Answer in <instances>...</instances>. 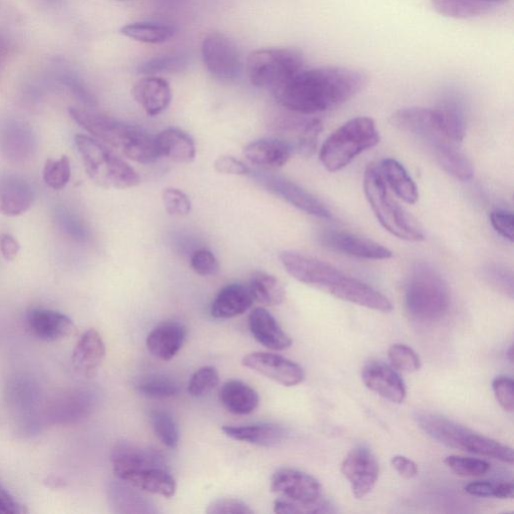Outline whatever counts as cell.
<instances>
[{
  "mask_svg": "<svg viewBox=\"0 0 514 514\" xmlns=\"http://www.w3.org/2000/svg\"><path fill=\"white\" fill-rule=\"evenodd\" d=\"M369 78L360 70L326 66L302 70L273 91L281 106L301 115L336 109L360 94Z\"/></svg>",
  "mask_w": 514,
  "mask_h": 514,
  "instance_id": "cell-1",
  "label": "cell"
},
{
  "mask_svg": "<svg viewBox=\"0 0 514 514\" xmlns=\"http://www.w3.org/2000/svg\"><path fill=\"white\" fill-rule=\"evenodd\" d=\"M280 259L288 274L300 283L370 310L381 313L393 310L392 303L382 293L315 257L284 251Z\"/></svg>",
  "mask_w": 514,
  "mask_h": 514,
  "instance_id": "cell-2",
  "label": "cell"
},
{
  "mask_svg": "<svg viewBox=\"0 0 514 514\" xmlns=\"http://www.w3.org/2000/svg\"><path fill=\"white\" fill-rule=\"evenodd\" d=\"M390 122L426 146L438 164L460 149L466 134L464 111L454 101L432 109H401L392 115Z\"/></svg>",
  "mask_w": 514,
  "mask_h": 514,
  "instance_id": "cell-3",
  "label": "cell"
},
{
  "mask_svg": "<svg viewBox=\"0 0 514 514\" xmlns=\"http://www.w3.org/2000/svg\"><path fill=\"white\" fill-rule=\"evenodd\" d=\"M71 118L93 138L110 146L132 161L152 164L159 160L156 136L145 128L86 109L70 108Z\"/></svg>",
  "mask_w": 514,
  "mask_h": 514,
  "instance_id": "cell-4",
  "label": "cell"
},
{
  "mask_svg": "<svg viewBox=\"0 0 514 514\" xmlns=\"http://www.w3.org/2000/svg\"><path fill=\"white\" fill-rule=\"evenodd\" d=\"M116 477L135 488L151 494L171 498L177 484L163 456L150 448L131 443H120L112 454Z\"/></svg>",
  "mask_w": 514,
  "mask_h": 514,
  "instance_id": "cell-5",
  "label": "cell"
},
{
  "mask_svg": "<svg viewBox=\"0 0 514 514\" xmlns=\"http://www.w3.org/2000/svg\"><path fill=\"white\" fill-rule=\"evenodd\" d=\"M414 419L424 433L445 446L504 463L514 462L511 447L476 433L451 419L427 411L416 412Z\"/></svg>",
  "mask_w": 514,
  "mask_h": 514,
  "instance_id": "cell-6",
  "label": "cell"
},
{
  "mask_svg": "<svg viewBox=\"0 0 514 514\" xmlns=\"http://www.w3.org/2000/svg\"><path fill=\"white\" fill-rule=\"evenodd\" d=\"M405 307L410 317L428 323L441 320L450 307L449 288L430 265H417L405 290Z\"/></svg>",
  "mask_w": 514,
  "mask_h": 514,
  "instance_id": "cell-7",
  "label": "cell"
},
{
  "mask_svg": "<svg viewBox=\"0 0 514 514\" xmlns=\"http://www.w3.org/2000/svg\"><path fill=\"white\" fill-rule=\"evenodd\" d=\"M364 191L374 214L387 231L407 241L425 239L419 223L390 194L379 165H368L364 175Z\"/></svg>",
  "mask_w": 514,
  "mask_h": 514,
  "instance_id": "cell-8",
  "label": "cell"
},
{
  "mask_svg": "<svg viewBox=\"0 0 514 514\" xmlns=\"http://www.w3.org/2000/svg\"><path fill=\"white\" fill-rule=\"evenodd\" d=\"M76 147L90 179L105 189H127L137 186L140 176L127 162L97 139L79 134Z\"/></svg>",
  "mask_w": 514,
  "mask_h": 514,
  "instance_id": "cell-9",
  "label": "cell"
},
{
  "mask_svg": "<svg viewBox=\"0 0 514 514\" xmlns=\"http://www.w3.org/2000/svg\"><path fill=\"white\" fill-rule=\"evenodd\" d=\"M271 488L281 496L275 512L281 514L332 512L322 500V486L312 475L293 468L279 469L272 477Z\"/></svg>",
  "mask_w": 514,
  "mask_h": 514,
  "instance_id": "cell-10",
  "label": "cell"
},
{
  "mask_svg": "<svg viewBox=\"0 0 514 514\" xmlns=\"http://www.w3.org/2000/svg\"><path fill=\"white\" fill-rule=\"evenodd\" d=\"M379 142L380 134L373 119L354 118L326 140L321 149L320 160L328 171L337 172Z\"/></svg>",
  "mask_w": 514,
  "mask_h": 514,
  "instance_id": "cell-11",
  "label": "cell"
},
{
  "mask_svg": "<svg viewBox=\"0 0 514 514\" xmlns=\"http://www.w3.org/2000/svg\"><path fill=\"white\" fill-rule=\"evenodd\" d=\"M304 55L297 49H264L251 52L246 60L250 83L272 92L304 68Z\"/></svg>",
  "mask_w": 514,
  "mask_h": 514,
  "instance_id": "cell-12",
  "label": "cell"
},
{
  "mask_svg": "<svg viewBox=\"0 0 514 514\" xmlns=\"http://www.w3.org/2000/svg\"><path fill=\"white\" fill-rule=\"evenodd\" d=\"M251 177L271 193L299 210L321 219H331V210L316 196L297 183L269 172L254 171Z\"/></svg>",
  "mask_w": 514,
  "mask_h": 514,
  "instance_id": "cell-13",
  "label": "cell"
},
{
  "mask_svg": "<svg viewBox=\"0 0 514 514\" xmlns=\"http://www.w3.org/2000/svg\"><path fill=\"white\" fill-rule=\"evenodd\" d=\"M203 63L207 71L218 80L231 81L241 72V59L237 47L226 36L218 33L208 35L201 48Z\"/></svg>",
  "mask_w": 514,
  "mask_h": 514,
  "instance_id": "cell-14",
  "label": "cell"
},
{
  "mask_svg": "<svg viewBox=\"0 0 514 514\" xmlns=\"http://www.w3.org/2000/svg\"><path fill=\"white\" fill-rule=\"evenodd\" d=\"M341 471L349 481L353 494L361 499L375 487L379 477V463L366 446H358L344 459Z\"/></svg>",
  "mask_w": 514,
  "mask_h": 514,
  "instance_id": "cell-15",
  "label": "cell"
},
{
  "mask_svg": "<svg viewBox=\"0 0 514 514\" xmlns=\"http://www.w3.org/2000/svg\"><path fill=\"white\" fill-rule=\"evenodd\" d=\"M242 365L286 387L297 386L305 380L300 365L277 354L251 353L243 358Z\"/></svg>",
  "mask_w": 514,
  "mask_h": 514,
  "instance_id": "cell-16",
  "label": "cell"
},
{
  "mask_svg": "<svg viewBox=\"0 0 514 514\" xmlns=\"http://www.w3.org/2000/svg\"><path fill=\"white\" fill-rule=\"evenodd\" d=\"M321 242L328 248L358 259L382 261L392 257V251L369 238L339 230H325Z\"/></svg>",
  "mask_w": 514,
  "mask_h": 514,
  "instance_id": "cell-17",
  "label": "cell"
},
{
  "mask_svg": "<svg viewBox=\"0 0 514 514\" xmlns=\"http://www.w3.org/2000/svg\"><path fill=\"white\" fill-rule=\"evenodd\" d=\"M280 139L291 147L293 154L312 156L323 131V123L318 119L285 118L278 125Z\"/></svg>",
  "mask_w": 514,
  "mask_h": 514,
  "instance_id": "cell-18",
  "label": "cell"
},
{
  "mask_svg": "<svg viewBox=\"0 0 514 514\" xmlns=\"http://www.w3.org/2000/svg\"><path fill=\"white\" fill-rule=\"evenodd\" d=\"M35 192L25 177L16 173H0V214L16 217L33 205Z\"/></svg>",
  "mask_w": 514,
  "mask_h": 514,
  "instance_id": "cell-19",
  "label": "cell"
},
{
  "mask_svg": "<svg viewBox=\"0 0 514 514\" xmlns=\"http://www.w3.org/2000/svg\"><path fill=\"white\" fill-rule=\"evenodd\" d=\"M362 379L367 388L392 403L400 404L406 399L405 383L392 366L370 362L362 371Z\"/></svg>",
  "mask_w": 514,
  "mask_h": 514,
  "instance_id": "cell-20",
  "label": "cell"
},
{
  "mask_svg": "<svg viewBox=\"0 0 514 514\" xmlns=\"http://www.w3.org/2000/svg\"><path fill=\"white\" fill-rule=\"evenodd\" d=\"M245 159L265 171L284 167L293 155L291 147L280 138L256 140L243 149Z\"/></svg>",
  "mask_w": 514,
  "mask_h": 514,
  "instance_id": "cell-21",
  "label": "cell"
},
{
  "mask_svg": "<svg viewBox=\"0 0 514 514\" xmlns=\"http://www.w3.org/2000/svg\"><path fill=\"white\" fill-rule=\"evenodd\" d=\"M248 325L252 337L270 350L284 351L293 344L291 337L273 315L263 308L254 309L250 313Z\"/></svg>",
  "mask_w": 514,
  "mask_h": 514,
  "instance_id": "cell-22",
  "label": "cell"
},
{
  "mask_svg": "<svg viewBox=\"0 0 514 514\" xmlns=\"http://www.w3.org/2000/svg\"><path fill=\"white\" fill-rule=\"evenodd\" d=\"M135 101L149 116H158L172 102V91L168 82L160 77L147 76L139 80L132 89Z\"/></svg>",
  "mask_w": 514,
  "mask_h": 514,
  "instance_id": "cell-23",
  "label": "cell"
},
{
  "mask_svg": "<svg viewBox=\"0 0 514 514\" xmlns=\"http://www.w3.org/2000/svg\"><path fill=\"white\" fill-rule=\"evenodd\" d=\"M186 338L187 330L182 324L165 322L148 335L146 345L155 358L169 361L182 349Z\"/></svg>",
  "mask_w": 514,
  "mask_h": 514,
  "instance_id": "cell-24",
  "label": "cell"
},
{
  "mask_svg": "<svg viewBox=\"0 0 514 514\" xmlns=\"http://www.w3.org/2000/svg\"><path fill=\"white\" fill-rule=\"evenodd\" d=\"M28 324L39 339L55 342L70 336L74 331L73 321L66 315L53 310L36 309L30 312Z\"/></svg>",
  "mask_w": 514,
  "mask_h": 514,
  "instance_id": "cell-25",
  "label": "cell"
},
{
  "mask_svg": "<svg viewBox=\"0 0 514 514\" xmlns=\"http://www.w3.org/2000/svg\"><path fill=\"white\" fill-rule=\"evenodd\" d=\"M223 433L236 441L262 447H275L282 444L288 437V431L277 424L263 423L246 426H224Z\"/></svg>",
  "mask_w": 514,
  "mask_h": 514,
  "instance_id": "cell-26",
  "label": "cell"
},
{
  "mask_svg": "<svg viewBox=\"0 0 514 514\" xmlns=\"http://www.w3.org/2000/svg\"><path fill=\"white\" fill-rule=\"evenodd\" d=\"M138 490L120 479L112 481L108 487V499L112 510L120 514L158 512L153 502Z\"/></svg>",
  "mask_w": 514,
  "mask_h": 514,
  "instance_id": "cell-27",
  "label": "cell"
},
{
  "mask_svg": "<svg viewBox=\"0 0 514 514\" xmlns=\"http://www.w3.org/2000/svg\"><path fill=\"white\" fill-rule=\"evenodd\" d=\"M248 287L231 284L224 287L211 305V316L215 319H231L246 313L253 305Z\"/></svg>",
  "mask_w": 514,
  "mask_h": 514,
  "instance_id": "cell-28",
  "label": "cell"
},
{
  "mask_svg": "<svg viewBox=\"0 0 514 514\" xmlns=\"http://www.w3.org/2000/svg\"><path fill=\"white\" fill-rule=\"evenodd\" d=\"M106 355L102 336L96 330L87 331L79 340L73 355L75 368L84 376L94 377Z\"/></svg>",
  "mask_w": 514,
  "mask_h": 514,
  "instance_id": "cell-29",
  "label": "cell"
},
{
  "mask_svg": "<svg viewBox=\"0 0 514 514\" xmlns=\"http://www.w3.org/2000/svg\"><path fill=\"white\" fill-rule=\"evenodd\" d=\"M160 157L179 163L189 164L195 160L196 146L193 138L186 132L169 128L156 136Z\"/></svg>",
  "mask_w": 514,
  "mask_h": 514,
  "instance_id": "cell-30",
  "label": "cell"
},
{
  "mask_svg": "<svg viewBox=\"0 0 514 514\" xmlns=\"http://www.w3.org/2000/svg\"><path fill=\"white\" fill-rule=\"evenodd\" d=\"M219 398L227 411L235 415H248L260 405L259 393L239 380L226 382L220 390Z\"/></svg>",
  "mask_w": 514,
  "mask_h": 514,
  "instance_id": "cell-31",
  "label": "cell"
},
{
  "mask_svg": "<svg viewBox=\"0 0 514 514\" xmlns=\"http://www.w3.org/2000/svg\"><path fill=\"white\" fill-rule=\"evenodd\" d=\"M387 186L408 204H415L419 199L418 188L405 167L395 159L388 158L379 165Z\"/></svg>",
  "mask_w": 514,
  "mask_h": 514,
  "instance_id": "cell-32",
  "label": "cell"
},
{
  "mask_svg": "<svg viewBox=\"0 0 514 514\" xmlns=\"http://www.w3.org/2000/svg\"><path fill=\"white\" fill-rule=\"evenodd\" d=\"M96 404V397L90 391H78L56 402L52 418L57 422L72 423L88 417Z\"/></svg>",
  "mask_w": 514,
  "mask_h": 514,
  "instance_id": "cell-33",
  "label": "cell"
},
{
  "mask_svg": "<svg viewBox=\"0 0 514 514\" xmlns=\"http://www.w3.org/2000/svg\"><path fill=\"white\" fill-rule=\"evenodd\" d=\"M431 4L440 16L456 20L483 17L497 7L483 0H431Z\"/></svg>",
  "mask_w": 514,
  "mask_h": 514,
  "instance_id": "cell-34",
  "label": "cell"
},
{
  "mask_svg": "<svg viewBox=\"0 0 514 514\" xmlns=\"http://www.w3.org/2000/svg\"><path fill=\"white\" fill-rule=\"evenodd\" d=\"M249 291L254 302L268 307L279 306L286 300L283 284L267 273H256L250 280Z\"/></svg>",
  "mask_w": 514,
  "mask_h": 514,
  "instance_id": "cell-35",
  "label": "cell"
},
{
  "mask_svg": "<svg viewBox=\"0 0 514 514\" xmlns=\"http://www.w3.org/2000/svg\"><path fill=\"white\" fill-rule=\"evenodd\" d=\"M120 33L136 42L144 44H162L175 35L171 26L149 22H138L124 26Z\"/></svg>",
  "mask_w": 514,
  "mask_h": 514,
  "instance_id": "cell-36",
  "label": "cell"
},
{
  "mask_svg": "<svg viewBox=\"0 0 514 514\" xmlns=\"http://www.w3.org/2000/svg\"><path fill=\"white\" fill-rule=\"evenodd\" d=\"M150 421L155 435L167 447L175 449L179 445L180 431L174 417L166 411H153Z\"/></svg>",
  "mask_w": 514,
  "mask_h": 514,
  "instance_id": "cell-37",
  "label": "cell"
},
{
  "mask_svg": "<svg viewBox=\"0 0 514 514\" xmlns=\"http://www.w3.org/2000/svg\"><path fill=\"white\" fill-rule=\"evenodd\" d=\"M72 175L71 163L67 156L59 160L49 159L44 168V180L54 190L64 189Z\"/></svg>",
  "mask_w": 514,
  "mask_h": 514,
  "instance_id": "cell-38",
  "label": "cell"
},
{
  "mask_svg": "<svg viewBox=\"0 0 514 514\" xmlns=\"http://www.w3.org/2000/svg\"><path fill=\"white\" fill-rule=\"evenodd\" d=\"M137 390L143 396L153 399L170 398L179 393V385L172 379L156 376L142 381Z\"/></svg>",
  "mask_w": 514,
  "mask_h": 514,
  "instance_id": "cell-39",
  "label": "cell"
},
{
  "mask_svg": "<svg viewBox=\"0 0 514 514\" xmlns=\"http://www.w3.org/2000/svg\"><path fill=\"white\" fill-rule=\"evenodd\" d=\"M444 462L455 474L464 477L484 475L491 468L486 460L457 455L446 457Z\"/></svg>",
  "mask_w": 514,
  "mask_h": 514,
  "instance_id": "cell-40",
  "label": "cell"
},
{
  "mask_svg": "<svg viewBox=\"0 0 514 514\" xmlns=\"http://www.w3.org/2000/svg\"><path fill=\"white\" fill-rule=\"evenodd\" d=\"M391 366L401 372L414 373L420 370L421 360L416 352L403 344H394L389 349Z\"/></svg>",
  "mask_w": 514,
  "mask_h": 514,
  "instance_id": "cell-41",
  "label": "cell"
},
{
  "mask_svg": "<svg viewBox=\"0 0 514 514\" xmlns=\"http://www.w3.org/2000/svg\"><path fill=\"white\" fill-rule=\"evenodd\" d=\"M219 384V374L214 367L206 366L197 370L190 379L188 392L199 398L212 391Z\"/></svg>",
  "mask_w": 514,
  "mask_h": 514,
  "instance_id": "cell-42",
  "label": "cell"
},
{
  "mask_svg": "<svg viewBox=\"0 0 514 514\" xmlns=\"http://www.w3.org/2000/svg\"><path fill=\"white\" fill-rule=\"evenodd\" d=\"M485 281L495 290L513 298V274L502 265L491 264L483 269Z\"/></svg>",
  "mask_w": 514,
  "mask_h": 514,
  "instance_id": "cell-43",
  "label": "cell"
},
{
  "mask_svg": "<svg viewBox=\"0 0 514 514\" xmlns=\"http://www.w3.org/2000/svg\"><path fill=\"white\" fill-rule=\"evenodd\" d=\"M162 201L166 212L171 216L184 217L191 212L192 204L190 198L180 189H164Z\"/></svg>",
  "mask_w": 514,
  "mask_h": 514,
  "instance_id": "cell-44",
  "label": "cell"
},
{
  "mask_svg": "<svg viewBox=\"0 0 514 514\" xmlns=\"http://www.w3.org/2000/svg\"><path fill=\"white\" fill-rule=\"evenodd\" d=\"M186 66L184 57L180 55L163 56L151 59L139 66V74L152 76L161 72H172L181 70Z\"/></svg>",
  "mask_w": 514,
  "mask_h": 514,
  "instance_id": "cell-45",
  "label": "cell"
},
{
  "mask_svg": "<svg viewBox=\"0 0 514 514\" xmlns=\"http://www.w3.org/2000/svg\"><path fill=\"white\" fill-rule=\"evenodd\" d=\"M190 266L194 273L201 277H213L219 273V263L213 252L200 248L193 252Z\"/></svg>",
  "mask_w": 514,
  "mask_h": 514,
  "instance_id": "cell-46",
  "label": "cell"
},
{
  "mask_svg": "<svg viewBox=\"0 0 514 514\" xmlns=\"http://www.w3.org/2000/svg\"><path fill=\"white\" fill-rule=\"evenodd\" d=\"M492 389L499 405L506 412L514 410V383L506 376L496 377L492 382Z\"/></svg>",
  "mask_w": 514,
  "mask_h": 514,
  "instance_id": "cell-47",
  "label": "cell"
},
{
  "mask_svg": "<svg viewBox=\"0 0 514 514\" xmlns=\"http://www.w3.org/2000/svg\"><path fill=\"white\" fill-rule=\"evenodd\" d=\"M206 512L209 514H252L254 511L240 499L219 498L209 504Z\"/></svg>",
  "mask_w": 514,
  "mask_h": 514,
  "instance_id": "cell-48",
  "label": "cell"
},
{
  "mask_svg": "<svg viewBox=\"0 0 514 514\" xmlns=\"http://www.w3.org/2000/svg\"><path fill=\"white\" fill-rule=\"evenodd\" d=\"M489 217L494 230L512 242L514 237L513 214L506 210H495L490 213Z\"/></svg>",
  "mask_w": 514,
  "mask_h": 514,
  "instance_id": "cell-49",
  "label": "cell"
},
{
  "mask_svg": "<svg viewBox=\"0 0 514 514\" xmlns=\"http://www.w3.org/2000/svg\"><path fill=\"white\" fill-rule=\"evenodd\" d=\"M213 166L216 172L227 175L247 176L251 171L242 161L232 156H219Z\"/></svg>",
  "mask_w": 514,
  "mask_h": 514,
  "instance_id": "cell-50",
  "label": "cell"
},
{
  "mask_svg": "<svg viewBox=\"0 0 514 514\" xmlns=\"http://www.w3.org/2000/svg\"><path fill=\"white\" fill-rule=\"evenodd\" d=\"M28 510L0 483V514H22Z\"/></svg>",
  "mask_w": 514,
  "mask_h": 514,
  "instance_id": "cell-51",
  "label": "cell"
},
{
  "mask_svg": "<svg viewBox=\"0 0 514 514\" xmlns=\"http://www.w3.org/2000/svg\"><path fill=\"white\" fill-rule=\"evenodd\" d=\"M21 250L19 240L11 234L0 236V251L8 262H14Z\"/></svg>",
  "mask_w": 514,
  "mask_h": 514,
  "instance_id": "cell-52",
  "label": "cell"
},
{
  "mask_svg": "<svg viewBox=\"0 0 514 514\" xmlns=\"http://www.w3.org/2000/svg\"><path fill=\"white\" fill-rule=\"evenodd\" d=\"M391 463L399 475L406 479L416 477L419 472L417 464L413 460L402 455L394 456Z\"/></svg>",
  "mask_w": 514,
  "mask_h": 514,
  "instance_id": "cell-53",
  "label": "cell"
},
{
  "mask_svg": "<svg viewBox=\"0 0 514 514\" xmlns=\"http://www.w3.org/2000/svg\"><path fill=\"white\" fill-rule=\"evenodd\" d=\"M497 483L490 481H474L465 486V491L476 497H495Z\"/></svg>",
  "mask_w": 514,
  "mask_h": 514,
  "instance_id": "cell-54",
  "label": "cell"
},
{
  "mask_svg": "<svg viewBox=\"0 0 514 514\" xmlns=\"http://www.w3.org/2000/svg\"><path fill=\"white\" fill-rule=\"evenodd\" d=\"M8 56V45L6 41L3 39L2 36H0V73H2V69L4 66V63Z\"/></svg>",
  "mask_w": 514,
  "mask_h": 514,
  "instance_id": "cell-55",
  "label": "cell"
},
{
  "mask_svg": "<svg viewBox=\"0 0 514 514\" xmlns=\"http://www.w3.org/2000/svg\"><path fill=\"white\" fill-rule=\"evenodd\" d=\"M483 2L492 4L495 6H499V5L507 4L509 2V0H483Z\"/></svg>",
  "mask_w": 514,
  "mask_h": 514,
  "instance_id": "cell-56",
  "label": "cell"
},
{
  "mask_svg": "<svg viewBox=\"0 0 514 514\" xmlns=\"http://www.w3.org/2000/svg\"><path fill=\"white\" fill-rule=\"evenodd\" d=\"M507 354H508L509 361L512 363V361H513V348L512 347H510Z\"/></svg>",
  "mask_w": 514,
  "mask_h": 514,
  "instance_id": "cell-57",
  "label": "cell"
},
{
  "mask_svg": "<svg viewBox=\"0 0 514 514\" xmlns=\"http://www.w3.org/2000/svg\"><path fill=\"white\" fill-rule=\"evenodd\" d=\"M120 2H125V0H120Z\"/></svg>",
  "mask_w": 514,
  "mask_h": 514,
  "instance_id": "cell-58",
  "label": "cell"
}]
</instances>
